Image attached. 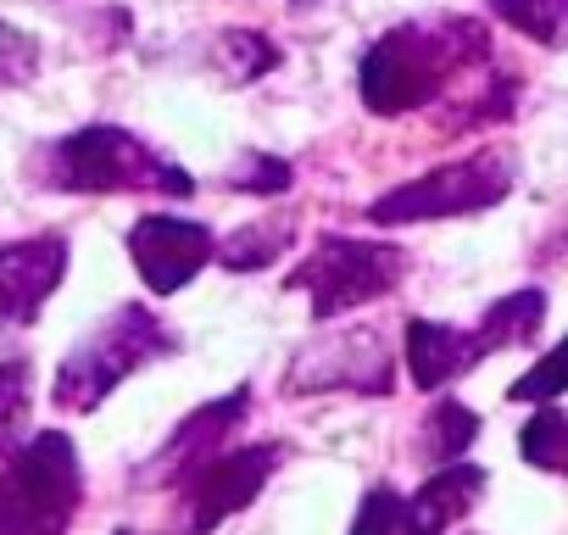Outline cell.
<instances>
[{
    "label": "cell",
    "mask_w": 568,
    "mask_h": 535,
    "mask_svg": "<svg viewBox=\"0 0 568 535\" xmlns=\"http://www.w3.org/2000/svg\"><path fill=\"white\" fill-rule=\"evenodd\" d=\"M479 62H490V40L479 23H468V18L402 23L368 46V57L357 68V90L374 118H402V112L429 107L452 79H463Z\"/></svg>",
    "instance_id": "1"
},
{
    "label": "cell",
    "mask_w": 568,
    "mask_h": 535,
    "mask_svg": "<svg viewBox=\"0 0 568 535\" xmlns=\"http://www.w3.org/2000/svg\"><path fill=\"white\" fill-rule=\"evenodd\" d=\"M40 184L45 190H73V195H190L195 179L151 151L140 134L118 123H90L62 140H51L40 157Z\"/></svg>",
    "instance_id": "2"
},
{
    "label": "cell",
    "mask_w": 568,
    "mask_h": 535,
    "mask_svg": "<svg viewBox=\"0 0 568 535\" xmlns=\"http://www.w3.org/2000/svg\"><path fill=\"white\" fill-rule=\"evenodd\" d=\"M179 346V335L162 324V313L129 302V307H112L106 324H95L57 369V385H51V402L62 413H95L129 374H140L145 363L168 357Z\"/></svg>",
    "instance_id": "3"
},
{
    "label": "cell",
    "mask_w": 568,
    "mask_h": 535,
    "mask_svg": "<svg viewBox=\"0 0 568 535\" xmlns=\"http://www.w3.org/2000/svg\"><path fill=\"white\" fill-rule=\"evenodd\" d=\"M546 324V291H513L501 302L485 307V319L474 330L457 324H435V319H413L407 324V374L418 391H440L463 374H474L490 352L501 346H529Z\"/></svg>",
    "instance_id": "4"
},
{
    "label": "cell",
    "mask_w": 568,
    "mask_h": 535,
    "mask_svg": "<svg viewBox=\"0 0 568 535\" xmlns=\"http://www.w3.org/2000/svg\"><path fill=\"white\" fill-rule=\"evenodd\" d=\"M84 502L79 446L62 430L29 435L0 468V535H62Z\"/></svg>",
    "instance_id": "5"
},
{
    "label": "cell",
    "mask_w": 568,
    "mask_h": 535,
    "mask_svg": "<svg viewBox=\"0 0 568 535\" xmlns=\"http://www.w3.org/2000/svg\"><path fill=\"white\" fill-rule=\"evenodd\" d=\"M407 268H413V256L402 245H390V240L324 234L284 285L313 302V319H341L352 307H368V302L390 296L407 280Z\"/></svg>",
    "instance_id": "6"
},
{
    "label": "cell",
    "mask_w": 568,
    "mask_h": 535,
    "mask_svg": "<svg viewBox=\"0 0 568 535\" xmlns=\"http://www.w3.org/2000/svg\"><path fill=\"white\" fill-rule=\"evenodd\" d=\"M513 190V162L501 151H479L463 162H446L424 179H407L396 190H385L368 206V223H435V218H474L490 212L496 201H507Z\"/></svg>",
    "instance_id": "7"
},
{
    "label": "cell",
    "mask_w": 568,
    "mask_h": 535,
    "mask_svg": "<svg viewBox=\"0 0 568 535\" xmlns=\"http://www.w3.org/2000/svg\"><path fill=\"white\" fill-rule=\"evenodd\" d=\"M284 463L278 441H256V446H234L223 457H212L201 474H190L179 491L190 502V535H212L223 518L245 513L256 502V491L273 480V468Z\"/></svg>",
    "instance_id": "8"
},
{
    "label": "cell",
    "mask_w": 568,
    "mask_h": 535,
    "mask_svg": "<svg viewBox=\"0 0 568 535\" xmlns=\"http://www.w3.org/2000/svg\"><path fill=\"white\" fill-rule=\"evenodd\" d=\"M129 256L140 268V280L151 296H179L201 268L217 256V234L201 218H173V212H151L129 229Z\"/></svg>",
    "instance_id": "9"
},
{
    "label": "cell",
    "mask_w": 568,
    "mask_h": 535,
    "mask_svg": "<svg viewBox=\"0 0 568 535\" xmlns=\"http://www.w3.org/2000/svg\"><path fill=\"white\" fill-rule=\"evenodd\" d=\"M291 391H357V396H390L396 374H390V352L379 346L374 330H341L313 341L296 363H291Z\"/></svg>",
    "instance_id": "10"
},
{
    "label": "cell",
    "mask_w": 568,
    "mask_h": 535,
    "mask_svg": "<svg viewBox=\"0 0 568 535\" xmlns=\"http://www.w3.org/2000/svg\"><path fill=\"white\" fill-rule=\"evenodd\" d=\"M68 274V240L62 234H29L0 245V335L29 330L51 291Z\"/></svg>",
    "instance_id": "11"
},
{
    "label": "cell",
    "mask_w": 568,
    "mask_h": 535,
    "mask_svg": "<svg viewBox=\"0 0 568 535\" xmlns=\"http://www.w3.org/2000/svg\"><path fill=\"white\" fill-rule=\"evenodd\" d=\"M245 407H251V385H234L229 396H217V402L195 407V413L168 435V446L151 457L145 480H173V485H184L190 474H201L212 457H223V441L240 430Z\"/></svg>",
    "instance_id": "12"
},
{
    "label": "cell",
    "mask_w": 568,
    "mask_h": 535,
    "mask_svg": "<svg viewBox=\"0 0 568 535\" xmlns=\"http://www.w3.org/2000/svg\"><path fill=\"white\" fill-rule=\"evenodd\" d=\"M490 474L479 463H452V468H435L413 496H402V524L396 535H446L452 524H463L479 496H485Z\"/></svg>",
    "instance_id": "13"
},
{
    "label": "cell",
    "mask_w": 568,
    "mask_h": 535,
    "mask_svg": "<svg viewBox=\"0 0 568 535\" xmlns=\"http://www.w3.org/2000/svg\"><path fill=\"white\" fill-rule=\"evenodd\" d=\"M474 435H479V413L474 407H463V402H429V413H424V424H418V435H413V457L418 463H429V474L435 468H452V463H463V452L474 446Z\"/></svg>",
    "instance_id": "14"
},
{
    "label": "cell",
    "mask_w": 568,
    "mask_h": 535,
    "mask_svg": "<svg viewBox=\"0 0 568 535\" xmlns=\"http://www.w3.org/2000/svg\"><path fill=\"white\" fill-rule=\"evenodd\" d=\"M291 240H296V223H291V218L240 223L229 240H217V256H223V268H229V274H256V268L278 262Z\"/></svg>",
    "instance_id": "15"
},
{
    "label": "cell",
    "mask_w": 568,
    "mask_h": 535,
    "mask_svg": "<svg viewBox=\"0 0 568 535\" xmlns=\"http://www.w3.org/2000/svg\"><path fill=\"white\" fill-rule=\"evenodd\" d=\"M485 7L513 34H524L546 51H568V0H485Z\"/></svg>",
    "instance_id": "16"
},
{
    "label": "cell",
    "mask_w": 568,
    "mask_h": 535,
    "mask_svg": "<svg viewBox=\"0 0 568 535\" xmlns=\"http://www.w3.org/2000/svg\"><path fill=\"white\" fill-rule=\"evenodd\" d=\"M29 407H34V363L29 357H0V463L23 446Z\"/></svg>",
    "instance_id": "17"
},
{
    "label": "cell",
    "mask_w": 568,
    "mask_h": 535,
    "mask_svg": "<svg viewBox=\"0 0 568 535\" xmlns=\"http://www.w3.org/2000/svg\"><path fill=\"white\" fill-rule=\"evenodd\" d=\"M518 457L540 474H568V407H535L518 430Z\"/></svg>",
    "instance_id": "18"
},
{
    "label": "cell",
    "mask_w": 568,
    "mask_h": 535,
    "mask_svg": "<svg viewBox=\"0 0 568 535\" xmlns=\"http://www.w3.org/2000/svg\"><path fill=\"white\" fill-rule=\"evenodd\" d=\"M557 396H568V335L529 363V374H518L507 385V402H524V407H551Z\"/></svg>",
    "instance_id": "19"
},
{
    "label": "cell",
    "mask_w": 568,
    "mask_h": 535,
    "mask_svg": "<svg viewBox=\"0 0 568 535\" xmlns=\"http://www.w3.org/2000/svg\"><path fill=\"white\" fill-rule=\"evenodd\" d=\"M40 73V46H34V34H23V29H12L7 18H0V90H18V84H29Z\"/></svg>",
    "instance_id": "20"
},
{
    "label": "cell",
    "mask_w": 568,
    "mask_h": 535,
    "mask_svg": "<svg viewBox=\"0 0 568 535\" xmlns=\"http://www.w3.org/2000/svg\"><path fill=\"white\" fill-rule=\"evenodd\" d=\"M402 524V491L396 485H368L363 502H357V518H352V535H396Z\"/></svg>",
    "instance_id": "21"
},
{
    "label": "cell",
    "mask_w": 568,
    "mask_h": 535,
    "mask_svg": "<svg viewBox=\"0 0 568 535\" xmlns=\"http://www.w3.org/2000/svg\"><path fill=\"white\" fill-rule=\"evenodd\" d=\"M229 184L234 190H251V195H284V190H291V162L251 151V157H240V168L229 173Z\"/></svg>",
    "instance_id": "22"
},
{
    "label": "cell",
    "mask_w": 568,
    "mask_h": 535,
    "mask_svg": "<svg viewBox=\"0 0 568 535\" xmlns=\"http://www.w3.org/2000/svg\"><path fill=\"white\" fill-rule=\"evenodd\" d=\"M217 46H223L217 57H229V62H234V79H256V73L278 68V51H273L262 34H245V29H234V34H223Z\"/></svg>",
    "instance_id": "23"
},
{
    "label": "cell",
    "mask_w": 568,
    "mask_h": 535,
    "mask_svg": "<svg viewBox=\"0 0 568 535\" xmlns=\"http://www.w3.org/2000/svg\"><path fill=\"white\" fill-rule=\"evenodd\" d=\"M112 535H134V529H112Z\"/></svg>",
    "instance_id": "24"
}]
</instances>
